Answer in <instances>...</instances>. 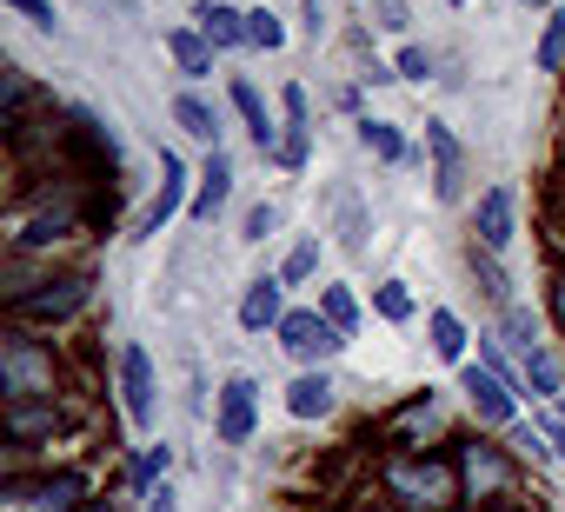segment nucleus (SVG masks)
Segmentation results:
<instances>
[{
  "label": "nucleus",
  "mask_w": 565,
  "mask_h": 512,
  "mask_svg": "<svg viewBox=\"0 0 565 512\" xmlns=\"http://www.w3.org/2000/svg\"><path fill=\"white\" fill-rule=\"evenodd\" d=\"M380 486H386V499H399L406 512H452V505L466 499L459 459H446V452H399V459H386Z\"/></svg>",
  "instance_id": "obj_1"
},
{
  "label": "nucleus",
  "mask_w": 565,
  "mask_h": 512,
  "mask_svg": "<svg viewBox=\"0 0 565 512\" xmlns=\"http://www.w3.org/2000/svg\"><path fill=\"white\" fill-rule=\"evenodd\" d=\"M94 300V274H47L34 287H8V327H67Z\"/></svg>",
  "instance_id": "obj_2"
},
{
  "label": "nucleus",
  "mask_w": 565,
  "mask_h": 512,
  "mask_svg": "<svg viewBox=\"0 0 565 512\" xmlns=\"http://www.w3.org/2000/svg\"><path fill=\"white\" fill-rule=\"evenodd\" d=\"M54 393H61L54 346H41L28 327H8V340H0V399L21 406V399H54Z\"/></svg>",
  "instance_id": "obj_3"
},
{
  "label": "nucleus",
  "mask_w": 565,
  "mask_h": 512,
  "mask_svg": "<svg viewBox=\"0 0 565 512\" xmlns=\"http://www.w3.org/2000/svg\"><path fill=\"white\" fill-rule=\"evenodd\" d=\"M459 479H466V492H472L479 505H505V499H512V486H519V466L505 459V446L472 439V446L459 452Z\"/></svg>",
  "instance_id": "obj_4"
},
{
  "label": "nucleus",
  "mask_w": 565,
  "mask_h": 512,
  "mask_svg": "<svg viewBox=\"0 0 565 512\" xmlns=\"http://www.w3.org/2000/svg\"><path fill=\"white\" fill-rule=\"evenodd\" d=\"M87 505V472H41V479H8V512H81Z\"/></svg>",
  "instance_id": "obj_5"
},
{
  "label": "nucleus",
  "mask_w": 565,
  "mask_h": 512,
  "mask_svg": "<svg viewBox=\"0 0 565 512\" xmlns=\"http://www.w3.org/2000/svg\"><path fill=\"white\" fill-rule=\"evenodd\" d=\"M273 340L287 346V353H294L300 366H327V360H333V353L347 346V333H340V327H333V320H327L320 307H294L287 320H279V333H273Z\"/></svg>",
  "instance_id": "obj_6"
},
{
  "label": "nucleus",
  "mask_w": 565,
  "mask_h": 512,
  "mask_svg": "<svg viewBox=\"0 0 565 512\" xmlns=\"http://www.w3.org/2000/svg\"><path fill=\"white\" fill-rule=\"evenodd\" d=\"M426 153H433V200L452 206L466 193V147L446 120H426Z\"/></svg>",
  "instance_id": "obj_7"
},
{
  "label": "nucleus",
  "mask_w": 565,
  "mask_h": 512,
  "mask_svg": "<svg viewBox=\"0 0 565 512\" xmlns=\"http://www.w3.org/2000/svg\"><path fill=\"white\" fill-rule=\"evenodd\" d=\"M459 393L472 399V413L486 426H519V393L492 373V366H459Z\"/></svg>",
  "instance_id": "obj_8"
},
{
  "label": "nucleus",
  "mask_w": 565,
  "mask_h": 512,
  "mask_svg": "<svg viewBox=\"0 0 565 512\" xmlns=\"http://www.w3.org/2000/svg\"><path fill=\"white\" fill-rule=\"evenodd\" d=\"M253 426H259V386H253L246 373H233V380L220 386L213 433H220V446H246V439H253Z\"/></svg>",
  "instance_id": "obj_9"
},
{
  "label": "nucleus",
  "mask_w": 565,
  "mask_h": 512,
  "mask_svg": "<svg viewBox=\"0 0 565 512\" xmlns=\"http://www.w3.org/2000/svg\"><path fill=\"white\" fill-rule=\"evenodd\" d=\"M74 226H81V206H74V200H47L41 213H28V220L14 226V253H47V246L74 239Z\"/></svg>",
  "instance_id": "obj_10"
},
{
  "label": "nucleus",
  "mask_w": 565,
  "mask_h": 512,
  "mask_svg": "<svg viewBox=\"0 0 565 512\" xmlns=\"http://www.w3.org/2000/svg\"><path fill=\"white\" fill-rule=\"evenodd\" d=\"M120 406H127V426H153V360L140 340L120 346Z\"/></svg>",
  "instance_id": "obj_11"
},
{
  "label": "nucleus",
  "mask_w": 565,
  "mask_h": 512,
  "mask_svg": "<svg viewBox=\"0 0 565 512\" xmlns=\"http://www.w3.org/2000/svg\"><path fill=\"white\" fill-rule=\"evenodd\" d=\"M294 307H287V280L279 274H259V280H246V294H239V327L246 333H279V320H287Z\"/></svg>",
  "instance_id": "obj_12"
},
{
  "label": "nucleus",
  "mask_w": 565,
  "mask_h": 512,
  "mask_svg": "<svg viewBox=\"0 0 565 512\" xmlns=\"http://www.w3.org/2000/svg\"><path fill=\"white\" fill-rule=\"evenodd\" d=\"M226 100H233V114L246 120V134H253V153H259V160H279V127H273V114H266L259 87H253L246 74H233V81H226Z\"/></svg>",
  "instance_id": "obj_13"
},
{
  "label": "nucleus",
  "mask_w": 565,
  "mask_h": 512,
  "mask_svg": "<svg viewBox=\"0 0 565 512\" xmlns=\"http://www.w3.org/2000/svg\"><path fill=\"white\" fill-rule=\"evenodd\" d=\"M279 107H287V127H279V167L300 173L307 153H313V120H307V87L294 81L287 94H279Z\"/></svg>",
  "instance_id": "obj_14"
},
{
  "label": "nucleus",
  "mask_w": 565,
  "mask_h": 512,
  "mask_svg": "<svg viewBox=\"0 0 565 512\" xmlns=\"http://www.w3.org/2000/svg\"><path fill=\"white\" fill-rule=\"evenodd\" d=\"M472 239H479L486 253H505V246H512V186H505V180L479 193V206H472Z\"/></svg>",
  "instance_id": "obj_15"
},
{
  "label": "nucleus",
  "mask_w": 565,
  "mask_h": 512,
  "mask_svg": "<svg viewBox=\"0 0 565 512\" xmlns=\"http://www.w3.org/2000/svg\"><path fill=\"white\" fill-rule=\"evenodd\" d=\"M333 406H340L333 373H327V366H300L294 386H287V413H294V419H327Z\"/></svg>",
  "instance_id": "obj_16"
},
{
  "label": "nucleus",
  "mask_w": 565,
  "mask_h": 512,
  "mask_svg": "<svg viewBox=\"0 0 565 512\" xmlns=\"http://www.w3.org/2000/svg\"><path fill=\"white\" fill-rule=\"evenodd\" d=\"M193 28L206 34L213 54L246 47V8H233V0H200V8H193Z\"/></svg>",
  "instance_id": "obj_17"
},
{
  "label": "nucleus",
  "mask_w": 565,
  "mask_h": 512,
  "mask_svg": "<svg viewBox=\"0 0 565 512\" xmlns=\"http://www.w3.org/2000/svg\"><path fill=\"white\" fill-rule=\"evenodd\" d=\"M226 200H233V160H226V147H213L206 167H200V186H193L186 213H193V220H220Z\"/></svg>",
  "instance_id": "obj_18"
},
{
  "label": "nucleus",
  "mask_w": 565,
  "mask_h": 512,
  "mask_svg": "<svg viewBox=\"0 0 565 512\" xmlns=\"http://www.w3.org/2000/svg\"><path fill=\"white\" fill-rule=\"evenodd\" d=\"M160 173H167V180H160V200H153V206L140 213V233H134V239H153V233H160V226H167V220L180 213V200H186V160H180L173 147L160 153Z\"/></svg>",
  "instance_id": "obj_19"
},
{
  "label": "nucleus",
  "mask_w": 565,
  "mask_h": 512,
  "mask_svg": "<svg viewBox=\"0 0 565 512\" xmlns=\"http://www.w3.org/2000/svg\"><path fill=\"white\" fill-rule=\"evenodd\" d=\"M8 446L21 452V446H34V439H54L61 433V406L54 399H21V406H8Z\"/></svg>",
  "instance_id": "obj_20"
},
{
  "label": "nucleus",
  "mask_w": 565,
  "mask_h": 512,
  "mask_svg": "<svg viewBox=\"0 0 565 512\" xmlns=\"http://www.w3.org/2000/svg\"><path fill=\"white\" fill-rule=\"evenodd\" d=\"M167 54L180 61L186 81H213V47H206L200 28H173V34H167Z\"/></svg>",
  "instance_id": "obj_21"
},
{
  "label": "nucleus",
  "mask_w": 565,
  "mask_h": 512,
  "mask_svg": "<svg viewBox=\"0 0 565 512\" xmlns=\"http://www.w3.org/2000/svg\"><path fill=\"white\" fill-rule=\"evenodd\" d=\"M173 120H180V134H193L200 147H220V107H206L193 87L173 94Z\"/></svg>",
  "instance_id": "obj_22"
},
{
  "label": "nucleus",
  "mask_w": 565,
  "mask_h": 512,
  "mask_svg": "<svg viewBox=\"0 0 565 512\" xmlns=\"http://www.w3.org/2000/svg\"><path fill=\"white\" fill-rule=\"evenodd\" d=\"M426 333H433V353H439L446 366H466V320H459V313L433 307V313H426Z\"/></svg>",
  "instance_id": "obj_23"
},
{
  "label": "nucleus",
  "mask_w": 565,
  "mask_h": 512,
  "mask_svg": "<svg viewBox=\"0 0 565 512\" xmlns=\"http://www.w3.org/2000/svg\"><path fill=\"white\" fill-rule=\"evenodd\" d=\"M360 147H366L373 160H386V167H399V160L413 153V147H406V134H399L393 120H373V114L360 120Z\"/></svg>",
  "instance_id": "obj_24"
},
{
  "label": "nucleus",
  "mask_w": 565,
  "mask_h": 512,
  "mask_svg": "<svg viewBox=\"0 0 565 512\" xmlns=\"http://www.w3.org/2000/svg\"><path fill=\"white\" fill-rule=\"evenodd\" d=\"M499 333H505V353H512V360H525V353H539V346H545V340H539V313H532V307H519V300L505 307Z\"/></svg>",
  "instance_id": "obj_25"
},
{
  "label": "nucleus",
  "mask_w": 565,
  "mask_h": 512,
  "mask_svg": "<svg viewBox=\"0 0 565 512\" xmlns=\"http://www.w3.org/2000/svg\"><path fill=\"white\" fill-rule=\"evenodd\" d=\"M466 260H472V274H479V287L499 300V313L512 307V280H505V267H499V253H486L479 239H472V253H466Z\"/></svg>",
  "instance_id": "obj_26"
},
{
  "label": "nucleus",
  "mask_w": 565,
  "mask_h": 512,
  "mask_svg": "<svg viewBox=\"0 0 565 512\" xmlns=\"http://www.w3.org/2000/svg\"><path fill=\"white\" fill-rule=\"evenodd\" d=\"M246 47L279 54V47H287V21H279L273 8H246Z\"/></svg>",
  "instance_id": "obj_27"
},
{
  "label": "nucleus",
  "mask_w": 565,
  "mask_h": 512,
  "mask_svg": "<svg viewBox=\"0 0 565 512\" xmlns=\"http://www.w3.org/2000/svg\"><path fill=\"white\" fill-rule=\"evenodd\" d=\"M539 74H565V8L545 14V34H539Z\"/></svg>",
  "instance_id": "obj_28"
},
{
  "label": "nucleus",
  "mask_w": 565,
  "mask_h": 512,
  "mask_svg": "<svg viewBox=\"0 0 565 512\" xmlns=\"http://www.w3.org/2000/svg\"><path fill=\"white\" fill-rule=\"evenodd\" d=\"M519 366H525V386H532V399H558V393H565V386H558V360H552L545 346H539V353H525Z\"/></svg>",
  "instance_id": "obj_29"
},
{
  "label": "nucleus",
  "mask_w": 565,
  "mask_h": 512,
  "mask_svg": "<svg viewBox=\"0 0 565 512\" xmlns=\"http://www.w3.org/2000/svg\"><path fill=\"white\" fill-rule=\"evenodd\" d=\"M320 274V233H307L294 253H287V267H279V280H287V287H307Z\"/></svg>",
  "instance_id": "obj_30"
},
{
  "label": "nucleus",
  "mask_w": 565,
  "mask_h": 512,
  "mask_svg": "<svg viewBox=\"0 0 565 512\" xmlns=\"http://www.w3.org/2000/svg\"><path fill=\"white\" fill-rule=\"evenodd\" d=\"M373 313L393 320V327H406V320H413V294H406V280H380V287H373Z\"/></svg>",
  "instance_id": "obj_31"
},
{
  "label": "nucleus",
  "mask_w": 565,
  "mask_h": 512,
  "mask_svg": "<svg viewBox=\"0 0 565 512\" xmlns=\"http://www.w3.org/2000/svg\"><path fill=\"white\" fill-rule=\"evenodd\" d=\"M320 313H327V320H333V327H340L347 340L360 333V300H353L347 287H320Z\"/></svg>",
  "instance_id": "obj_32"
},
{
  "label": "nucleus",
  "mask_w": 565,
  "mask_h": 512,
  "mask_svg": "<svg viewBox=\"0 0 565 512\" xmlns=\"http://www.w3.org/2000/svg\"><path fill=\"white\" fill-rule=\"evenodd\" d=\"M340 246L353 253V260L366 253V220H360V200L353 193H340Z\"/></svg>",
  "instance_id": "obj_33"
},
{
  "label": "nucleus",
  "mask_w": 565,
  "mask_h": 512,
  "mask_svg": "<svg viewBox=\"0 0 565 512\" xmlns=\"http://www.w3.org/2000/svg\"><path fill=\"white\" fill-rule=\"evenodd\" d=\"M399 81H419V87H426V81H433V54L406 41V47H399Z\"/></svg>",
  "instance_id": "obj_34"
},
{
  "label": "nucleus",
  "mask_w": 565,
  "mask_h": 512,
  "mask_svg": "<svg viewBox=\"0 0 565 512\" xmlns=\"http://www.w3.org/2000/svg\"><path fill=\"white\" fill-rule=\"evenodd\" d=\"M0 8H14V14H21V21H34V28H47V34H54V28H61V14H54V8H47V0H0Z\"/></svg>",
  "instance_id": "obj_35"
},
{
  "label": "nucleus",
  "mask_w": 565,
  "mask_h": 512,
  "mask_svg": "<svg viewBox=\"0 0 565 512\" xmlns=\"http://www.w3.org/2000/svg\"><path fill=\"white\" fill-rule=\"evenodd\" d=\"M373 14H380L386 34H406V28H413V8H406V0H373Z\"/></svg>",
  "instance_id": "obj_36"
},
{
  "label": "nucleus",
  "mask_w": 565,
  "mask_h": 512,
  "mask_svg": "<svg viewBox=\"0 0 565 512\" xmlns=\"http://www.w3.org/2000/svg\"><path fill=\"white\" fill-rule=\"evenodd\" d=\"M273 226H279V206H253V213H246V233H239V239H266Z\"/></svg>",
  "instance_id": "obj_37"
},
{
  "label": "nucleus",
  "mask_w": 565,
  "mask_h": 512,
  "mask_svg": "<svg viewBox=\"0 0 565 512\" xmlns=\"http://www.w3.org/2000/svg\"><path fill=\"white\" fill-rule=\"evenodd\" d=\"M300 14H307V21H300V28H307V34H313V41H320V28H327V0H300Z\"/></svg>",
  "instance_id": "obj_38"
},
{
  "label": "nucleus",
  "mask_w": 565,
  "mask_h": 512,
  "mask_svg": "<svg viewBox=\"0 0 565 512\" xmlns=\"http://www.w3.org/2000/svg\"><path fill=\"white\" fill-rule=\"evenodd\" d=\"M147 512H173V486H153L147 492Z\"/></svg>",
  "instance_id": "obj_39"
},
{
  "label": "nucleus",
  "mask_w": 565,
  "mask_h": 512,
  "mask_svg": "<svg viewBox=\"0 0 565 512\" xmlns=\"http://www.w3.org/2000/svg\"><path fill=\"white\" fill-rule=\"evenodd\" d=\"M353 512H393V505H386V499H366V505H353Z\"/></svg>",
  "instance_id": "obj_40"
},
{
  "label": "nucleus",
  "mask_w": 565,
  "mask_h": 512,
  "mask_svg": "<svg viewBox=\"0 0 565 512\" xmlns=\"http://www.w3.org/2000/svg\"><path fill=\"white\" fill-rule=\"evenodd\" d=\"M479 512H525V505H512V499H505V505H479Z\"/></svg>",
  "instance_id": "obj_41"
},
{
  "label": "nucleus",
  "mask_w": 565,
  "mask_h": 512,
  "mask_svg": "<svg viewBox=\"0 0 565 512\" xmlns=\"http://www.w3.org/2000/svg\"><path fill=\"white\" fill-rule=\"evenodd\" d=\"M558 320H565V274H558Z\"/></svg>",
  "instance_id": "obj_42"
},
{
  "label": "nucleus",
  "mask_w": 565,
  "mask_h": 512,
  "mask_svg": "<svg viewBox=\"0 0 565 512\" xmlns=\"http://www.w3.org/2000/svg\"><path fill=\"white\" fill-rule=\"evenodd\" d=\"M81 512H107V505H100V499H87V505H81Z\"/></svg>",
  "instance_id": "obj_43"
},
{
  "label": "nucleus",
  "mask_w": 565,
  "mask_h": 512,
  "mask_svg": "<svg viewBox=\"0 0 565 512\" xmlns=\"http://www.w3.org/2000/svg\"><path fill=\"white\" fill-rule=\"evenodd\" d=\"M519 8H545V0H519Z\"/></svg>",
  "instance_id": "obj_44"
},
{
  "label": "nucleus",
  "mask_w": 565,
  "mask_h": 512,
  "mask_svg": "<svg viewBox=\"0 0 565 512\" xmlns=\"http://www.w3.org/2000/svg\"><path fill=\"white\" fill-rule=\"evenodd\" d=\"M452 8H466V0H452Z\"/></svg>",
  "instance_id": "obj_45"
}]
</instances>
